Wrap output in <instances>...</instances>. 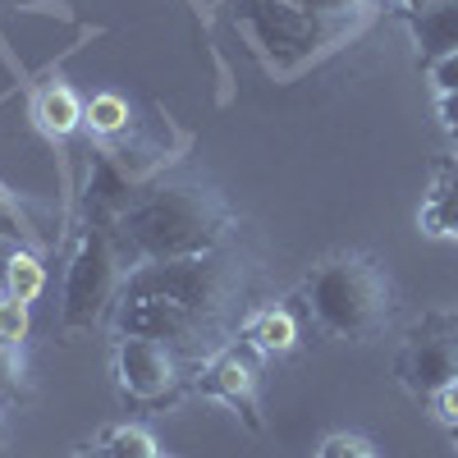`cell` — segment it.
<instances>
[{
	"label": "cell",
	"mask_w": 458,
	"mask_h": 458,
	"mask_svg": "<svg viewBox=\"0 0 458 458\" xmlns=\"http://www.w3.org/2000/svg\"><path fill=\"white\" fill-rule=\"evenodd\" d=\"M28 335H32V302H19L14 293H0V339L23 349Z\"/></svg>",
	"instance_id": "cell-19"
},
{
	"label": "cell",
	"mask_w": 458,
	"mask_h": 458,
	"mask_svg": "<svg viewBox=\"0 0 458 458\" xmlns=\"http://www.w3.org/2000/svg\"><path fill=\"white\" fill-rule=\"evenodd\" d=\"M408 28L417 37V51H422L427 60L454 51L458 47V0H436L431 10L408 14Z\"/></svg>",
	"instance_id": "cell-11"
},
{
	"label": "cell",
	"mask_w": 458,
	"mask_h": 458,
	"mask_svg": "<svg viewBox=\"0 0 458 458\" xmlns=\"http://www.w3.org/2000/svg\"><path fill=\"white\" fill-rule=\"evenodd\" d=\"M5 293H14L19 302H37L47 293V261L37 248H14L10 252V266H5Z\"/></svg>",
	"instance_id": "cell-14"
},
{
	"label": "cell",
	"mask_w": 458,
	"mask_h": 458,
	"mask_svg": "<svg viewBox=\"0 0 458 458\" xmlns=\"http://www.w3.org/2000/svg\"><path fill=\"white\" fill-rule=\"evenodd\" d=\"M14 399H28V362L19 344L0 339V403H14Z\"/></svg>",
	"instance_id": "cell-17"
},
{
	"label": "cell",
	"mask_w": 458,
	"mask_h": 458,
	"mask_svg": "<svg viewBox=\"0 0 458 458\" xmlns=\"http://www.w3.org/2000/svg\"><path fill=\"white\" fill-rule=\"evenodd\" d=\"M243 289L248 266L225 243L202 257L142 261L129 266L110 326L114 339L147 335L188 362H207L243 330Z\"/></svg>",
	"instance_id": "cell-1"
},
{
	"label": "cell",
	"mask_w": 458,
	"mask_h": 458,
	"mask_svg": "<svg viewBox=\"0 0 458 458\" xmlns=\"http://www.w3.org/2000/svg\"><path fill=\"white\" fill-rule=\"evenodd\" d=\"M234 23L257 47V55L276 69V79H293L298 69H308L358 32L349 23L302 10L293 0H234Z\"/></svg>",
	"instance_id": "cell-4"
},
{
	"label": "cell",
	"mask_w": 458,
	"mask_h": 458,
	"mask_svg": "<svg viewBox=\"0 0 458 458\" xmlns=\"http://www.w3.org/2000/svg\"><path fill=\"white\" fill-rule=\"evenodd\" d=\"M394 371L412 399H436L449 380H458V326L431 321L427 330H417L403 344Z\"/></svg>",
	"instance_id": "cell-8"
},
{
	"label": "cell",
	"mask_w": 458,
	"mask_h": 458,
	"mask_svg": "<svg viewBox=\"0 0 458 458\" xmlns=\"http://www.w3.org/2000/svg\"><path fill=\"white\" fill-rule=\"evenodd\" d=\"M101 454L106 458H165L157 436H151L147 427H133V422H120V427H110L101 440Z\"/></svg>",
	"instance_id": "cell-15"
},
{
	"label": "cell",
	"mask_w": 458,
	"mask_h": 458,
	"mask_svg": "<svg viewBox=\"0 0 458 458\" xmlns=\"http://www.w3.org/2000/svg\"><path fill=\"white\" fill-rule=\"evenodd\" d=\"M73 458H106V454H101V445H92V449H79Z\"/></svg>",
	"instance_id": "cell-26"
},
{
	"label": "cell",
	"mask_w": 458,
	"mask_h": 458,
	"mask_svg": "<svg viewBox=\"0 0 458 458\" xmlns=\"http://www.w3.org/2000/svg\"><path fill=\"white\" fill-rule=\"evenodd\" d=\"M110 371H114L120 394L138 399V403H161V399H174V390H179V353L170 344L147 339V335L114 339Z\"/></svg>",
	"instance_id": "cell-7"
},
{
	"label": "cell",
	"mask_w": 458,
	"mask_h": 458,
	"mask_svg": "<svg viewBox=\"0 0 458 458\" xmlns=\"http://www.w3.org/2000/svg\"><path fill=\"white\" fill-rule=\"evenodd\" d=\"M133 124V110L120 92H97L83 110V129L97 138V142H110V138H124Z\"/></svg>",
	"instance_id": "cell-13"
},
{
	"label": "cell",
	"mask_w": 458,
	"mask_h": 458,
	"mask_svg": "<svg viewBox=\"0 0 458 458\" xmlns=\"http://www.w3.org/2000/svg\"><path fill=\"white\" fill-rule=\"evenodd\" d=\"M427 79H431L436 97H458V47L427 60Z\"/></svg>",
	"instance_id": "cell-21"
},
{
	"label": "cell",
	"mask_w": 458,
	"mask_h": 458,
	"mask_svg": "<svg viewBox=\"0 0 458 458\" xmlns=\"http://www.w3.org/2000/svg\"><path fill=\"white\" fill-rule=\"evenodd\" d=\"M417 229L427 239H458V157H445L417 207Z\"/></svg>",
	"instance_id": "cell-9"
},
{
	"label": "cell",
	"mask_w": 458,
	"mask_h": 458,
	"mask_svg": "<svg viewBox=\"0 0 458 458\" xmlns=\"http://www.w3.org/2000/svg\"><path fill=\"white\" fill-rule=\"evenodd\" d=\"M298 298L308 321L330 339L367 344L394 321V280L371 252L358 248L326 252L302 276Z\"/></svg>",
	"instance_id": "cell-3"
},
{
	"label": "cell",
	"mask_w": 458,
	"mask_h": 458,
	"mask_svg": "<svg viewBox=\"0 0 458 458\" xmlns=\"http://www.w3.org/2000/svg\"><path fill=\"white\" fill-rule=\"evenodd\" d=\"M129 257L114 239V225L88 220L73 239L69 266H64V289H60V326L64 335H83L110 321L114 298L124 289L129 276Z\"/></svg>",
	"instance_id": "cell-5"
},
{
	"label": "cell",
	"mask_w": 458,
	"mask_h": 458,
	"mask_svg": "<svg viewBox=\"0 0 458 458\" xmlns=\"http://www.w3.org/2000/svg\"><path fill=\"white\" fill-rule=\"evenodd\" d=\"M0 239H10V243H23V248H37V252H42V234L32 229L28 211L19 207V198L10 193L5 183H0Z\"/></svg>",
	"instance_id": "cell-16"
},
{
	"label": "cell",
	"mask_w": 458,
	"mask_h": 458,
	"mask_svg": "<svg viewBox=\"0 0 458 458\" xmlns=\"http://www.w3.org/2000/svg\"><path fill=\"white\" fill-rule=\"evenodd\" d=\"M399 5H403L408 14H422V10H431V5H436V0H399Z\"/></svg>",
	"instance_id": "cell-25"
},
{
	"label": "cell",
	"mask_w": 458,
	"mask_h": 458,
	"mask_svg": "<svg viewBox=\"0 0 458 458\" xmlns=\"http://www.w3.org/2000/svg\"><path fill=\"white\" fill-rule=\"evenodd\" d=\"M261 362H266V353L257 349V344L243 339V335H234L216 358L202 362V371H198V380H193V394L225 403L248 431H261V427H266V422H261V399H257Z\"/></svg>",
	"instance_id": "cell-6"
},
{
	"label": "cell",
	"mask_w": 458,
	"mask_h": 458,
	"mask_svg": "<svg viewBox=\"0 0 458 458\" xmlns=\"http://www.w3.org/2000/svg\"><path fill=\"white\" fill-rule=\"evenodd\" d=\"M293 5L312 10L321 19H335V23H349V28H362L376 10V0H293Z\"/></svg>",
	"instance_id": "cell-18"
},
{
	"label": "cell",
	"mask_w": 458,
	"mask_h": 458,
	"mask_svg": "<svg viewBox=\"0 0 458 458\" xmlns=\"http://www.w3.org/2000/svg\"><path fill=\"white\" fill-rule=\"evenodd\" d=\"M19 243H10V239H0V293H5V266H10V252H14Z\"/></svg>",
	"instance_id": "cell-24"
},
{
	"label": "cell",
	"mask_w": 458,
	"mask_h": 458,
	"mask_svg": "<svg viewBox=\"0 0 458 458\" xmlns=\"http://www.w3.org/2000/svg\"><path fill=\"white\" fill-rule=\"evenodd\" d=\"M431 403H436V417H440V422L458 427V380H449V386H445Z\"/></svg>",
	"instance_id": "cell-22"
},
{
	"label": "cell",
	"mask_w": 458,
	"mask_h": 458,
	"mask_svg": "<svg viewBox=\"0 0 458 458\" xmlns=\"http://www.w3.org/2000/svg\"><path fill=\"white\" fill-rule=\"evenodd\" d=\"M436 114H440V129L458 138V97H436Z\"/></svg>",
	"instance_id": "cell-23"
},
{
	"label": "cell",
	"mask_w": 458,
	"mask_h": 458,
	"mask_svg": "<svg viewBox=\"0 0 458 458\" xmlns=\"http://www.w3.org/2000/svg\"><path fill=\"white\" fill-rule=\"evenodd\" d=\"M239 335L252 339L266 358H280V353H289L293 344H298V317L289 308H261V312H252L243 321Z\"/></svg>",
	"instance_id": "cell-12"
},
{
	"label": "cell",
	"mask_w": 458,
	"mask_h": 458,
	"mask_svg": "<svg viewBox=\"0 0 458 458\" xmlns=\"http://www.w3.org/2000/svg\"><path fill=\"white\" fill-rule=\"evenodd\" d=\"M234 211L202 179H151L133 207L114 220V239L133 266L202 257L229 243Z\"/></svg>",
	"instance_id": "cell-2"
},
{
	"label": "cell",
	"mask_w": 458,
	"mask_h": 458,
	"mask_svg": "<svg viewBox=\"0 0 458 458\" xmlns=\"http://www.w3.org/2000/svg\"><path fill=\"white\" fill-rule=\"evenodd\" d=\"M317 458H380V454H376V445H371L367 436H358V431H335V436L321 440Z\"/></svg>",
	"instance_id": "cell-20"
},
{
	"label": "cell",
	"mask_w": 458,
	"mask_h": 458,
	"mask_svg": "<svg viewBox=\"0 0 458 458\" xmlns=\"http://www.w3.org/2000/svg\"><path fill=\"white\" fill-rule=\"evenodd\" d=\"M83 110H88V101L73 92L69 83H42L37 88V97H32V120H37V129H42L47 138H55V142H64V138H73L83 129Z\"/></svg>",
	"instance_id": "cell-10"
}]
</instances>
